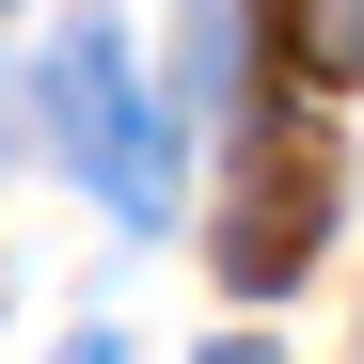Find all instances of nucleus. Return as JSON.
Instances as JSON below:
<instances>
[{"mask_svg":"<svg viewBox=\"0 0 364 364\" xmlns=\"http://www.w3.org/2000/svg\"><path fill=\"white\" fill-rule=\"evenodd\" d=\"M48 127H64V159L95 174V206L111 222H174V127H159V95L127 80V32L111 16H80L64 48H48Z\"/></svg>","mask_w":364,"mask_h":364,"instance_id":"obj_1","label":"nucleus"},{"mask_svg":"<svg viewBox=\"0 0 364 364\" xmlns=\"http://www.w3.org/2000/svg\"><path fill=\"white\" fill-rule=\"evenodd\" d=\"M317 237H333V143L269 127L254 159H237V206H222V285H237V301H269V285L317 269Z\"/></svg>","mask_w":364,"mask_h":364,"instance_id":"obj_2","label":"nucleus"},{"mask_svg":"<svg viewBox=\"0 0 364 364\" xmlns=\"http://www.w3.org/2000/svg\"><path fill=\"white\" fill-rule=\"evenodd\" d=\"M285 48L317 80H364V0H317V16H285Z\"/></svg>","mask_w":364,"mask_h":364,"instance_id":"obj_3","label":"nucleus"},{"mask_svg":"<svg viewBox=\"0 0 364 364\" xmlns=\"http://www.w3.org/2000/svg\"><path fill=\"white\" fill-rule=\"evenodd\" d=\"M206 364H285V348H269V333H222V348H206Z\"/></svg>","mask_w":364,"mask_h":364,"instance_id":"obj_4","label":"nucleus"}]
</instances>
